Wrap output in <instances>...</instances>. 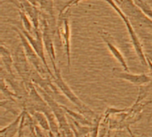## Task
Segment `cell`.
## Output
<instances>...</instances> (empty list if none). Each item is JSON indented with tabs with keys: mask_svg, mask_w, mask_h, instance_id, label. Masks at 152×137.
Segmentation results:
<instances>
[{
	"mask_svg": "<svg viewBox=\"0 0 152 137\" xmlns=\"http://www.w3.org/2000/svg\"><path fill=\"white\" fill-rule=\"evenodd\" d=\"M53 74H54V78H53L54 83L56 84V86L59 87V89L61 90V92L62 93V95L69 101L71 102L76 108L78 110L79 112H81L82 114H86L89 115L93 118H95L97 116V114L90 109V107H88L86 103H84L77 95L76 94L73 92V90L69 87V86L65 82V80L63 79L61 70L59 68H54L53 69Z\"/></svg>",
	"mask_w": 152,
	"mask_h": 137,
	"instance_id": "cell-1",
	"label": "cell"
},
{
	"mask_svg": "<svg viewBox=\"0 0 152 137\" xmlns=\"http://www.w3.org/2000/svg\"><path fill=\"white\" fill-rule=\"evenodd\" d=\"M38 89H39L42 96L44 97V99L46 101V103L52 109V111L57 119L61 136H75L74 133L71 129L70 124L69 123V120L67 119V113H66L63 106L61 105L58 102H56L54 97H53L47 92H45V90H43L42 88H39V87H38Z\"/></svg>",
	"mask_w": 152,
	"mask_h": 137,
	"instance_id": "cell-2",
	"label": "cell"
},
{
	"mask_svg": "<svg viewBox=\"0 0 152 137\" xmlns=\"http://www.w3.org/2000/svg\"><path fill=\"white\" fill-rule=\"evenodd\" d=\"M118 13V15L121 17V19L124 21L125 22V25L126 27V29L129 33V36L131 37V41H132V44H133V46L134 48V51L141 62V63L144 66H148V61H147V56L145 55L144 53V50H143V45L140 40V38L138 37L132 23H131V21L130 19L128 18V16L126 15V13L121 10V8L117 4V3L115 2V0H105Z\"/></svg>",
	"mask_w": 152,
	"mask_h": 137,
	"instance_id": "cell-3",
	"label": "cell"
},
{
	"mask_svg": "<svg viewBox=\"0 0 152 137\" xmlns=\"http://www.w3.org/2000/svg\"><path fill=\"white\" fill-rule=\"evenodd\" d=\"M69 13H70V10L69 8L64 12L60 13L58 24H57V33L61 41L63 44L66 55H67L69 72L70 71V67H71V54H70L71 31H70V25H69Z\"/></svg>",
	"mask_w": 152,
	"mask_h": 137,
	"instance_id": "cell-4",
	"label": "cell"
},
{
	"mask_svg": "<svg viewBox=\"0 0 152 137\" xmlns=\"http://www.w3.org/2000/svg\"><path fill=\"white\" fill-rule=\"evenodd\" d=\"M115 2L128 18L137 21L141 26L152 30V19L140 9L134 0H115Z\"/></svg>",
	"mask_w": 152,
	"mask_h": 137,
	"instance_id": "cell-5",
	"label": "cell"
},
{
	"mask_svg": "<svg viewBox=\"0 0 152 137\" xmlns=\"http://www.w3.org/2000/svg\"><path fill=\"white\" fill-rule=\"evenodd\" d=\"M22 45L20 44L15 50L14 54H13V67L19 76L21 78L22 82L24 83L26 88L29 86L31 83V71L32 70L30 69V66L28 64V60L25 54L23 47H21Z\"/></svg>",
	"mask_w": 152,
	"mask_h": 137,
	"instance_id": "cell-6",
	"label": "cell"
},
{
	"mask_svg": "<svg viewBox=\"0 0 152 137\" xmlns=\"http://www.w3.org/2000/svg\"><path fill=\"white\" fill-rule=\"evenodd\" d=\"M12 29H13V30H15L17 32L19 37H20V44L22 45V47L24 49L25 54H26L29 63L33 66V68L35 70H37L42 75L48 73V70L45 68L43 61L38 56V54L37 53V52L35 51V49L33 48V46L31 45V44L26 37V36L23 34V32L20 29H19V28L14 27V26L12 27Z\"/></svg>",
	"mask_w": 152,
	"mask_h": 137,
	"instance_id": "cell-7",
	"label": "cell"
},
{
	"mask_svg": "<svg viewBox=\"0 0 152 137\" xmlns=\"http://www.w3.org/2000/svg\"><path fill=\"white\" fill-rule=\"evenodd\" d=\"M20 30L23 32V34L26 36V37L28 38V40L29 41V43L31 44V45L33 46V48L35 49V51L37 52V53L38 54V56L41 58V60L43 61L45 68L48 70V74L50 75L51 78H54V74L51 71L47 62H46V58H45V45H44V42H43V36H42V30H40L39 29H34V36L35 37L32 36V34H30L29 32H28L26 29H24L23 28L20 29Z\"/></svg>",
	"mask_w": 152,
	"mask_h": 137,
	"instance_id": "cell-8",
	"label": "cell"
},
{
	"mask_svg": "<svg viewBox=\"0 0 152 137\" xmlns=\"http://www.w3.org/2000/svg\"><path fill=\"white\" fill-rule=\"evenodd\" d=\"M54 31H53L52 28L48 24V21L45 19V16L42 18V36H43V42L45 45V52L47 53L51 63L53 64V68H56V54H55V49L53 45V35Z\"/></svg>",
	"mask_w": 152,
	"mask_h": 137,
	"instance_id": "cell-9",
	"label": "cell"
},
{
	"mask_svg": "<svg viewBox=\"0 0 152 137\" xmlns=\"http://www.w3.org/2000/svg\"><path fill=\"white\" fill-rule=\"evenodd\" d=\"M113 71V76L118 78H121L124 80H126L130 83H132L133 85L141 86H144L148 83H151L152 80L151 76H149L145 73L142 74H132L129 73V71H120L119 69L115 68L112 70Z\"/></svg>",
	"mask_w": 152,
	"mask_h": 137,
	"instance_id": "cell-10",
	"label": "cell"
},
{
	"mask_svg": "<svg viewBox=\"0 0 152 137\" xmlns=\"http://www.w3.org/2000/svg\"><path fill=\"white\" fill-rule=\"evenodd\" d=\"M100 34H101L102 38L103 39V41H104L105 44L107 45V46H108L110 52L111 54L113 55V57L121 64V66L123 67L124 70L129 71L128 65H127V63H126V59H125L123 53H122L120 52V50L115 45V44L113 43V39H112V37H110V35L109 33H107L106 31H104V30H102V31L100 32Z\"/></svg>",
	"mask_w": 152,
	"mask_h": 137,
	"instance_id": "cell-11",
	"label": "cell"
},
{
	"mask_svg": "<svg viewBox=\"0 0 152 137\" xmlns=\"http://www.w3.org/2000/svg\"><path fill=\"white\" fill-rule=\"evenodd\" d=\"M19 3L13 2L20 9H22L30 18L34 29H39L40 21V11L37 5L33 4L29 0H18Z\"/></svg>",
	"mask_w": 152,
	"mask_h": 137,
	"instance_id": "cell-12",
	"label": "cell"
},
{
	"mask_svg": "<svg viewBox=\"0 0 152 137\" xmlns=\"http://www.w3.org/2000/svg\"><path fill=\"white\" fill-rule=\"evenodd\" d=\"M0 52H1V60L5 68L6 72L10 75H14L13 74V58L12 57L10 51L4 45V44H2L0 47Z\"/></svg>",
	"mask_w": 152,
	"mask_h": 137,
	"instance_id": "cell-13",
	"label": "cell"
},
{
	"mask_svg": "<svg viewBox=\"0 0 152 137\" xmlns=\"http://www.w3.org/2000/svg\"><path fill=\"white\" fill-rule=\"evenodd\" d=\"M21 118H22V111L19 114V116L16 118L15 120H13L7 127H3L0 130V136H17L18 131H19V128H20V124Z\"/></svg>",
	"mask_w": 152,
	"mask_h": 137,
	"instance_id": "cell-14",
	"label": "cell"
},
{
	"mask_svg": "<svg viewBox=\"0 0 152 137\" xmlns=\"http://www.w3.org/2000/svg\"><path fill=\"white\" fill-rule=\"evenodd\" d=\"M32 117L34 119V120L46 132L49 133V136H54L53 133L51 131V126L49 123V120L47 119V117L45 116V114L42 111H35L32 114Z\"/></svg>",
	"mask_w": 152,
	"mask_h": 137,
	"instance_id": "cell-15",
	"label": "cell"
},
{
	"mask_svg": "<svg viewBox=\"0 0 152 137\" xmlns=\"http://www.w3.org/2000/svg\"><path fill=\"white\" fill-rule=\"evenodd\" d=\"M38 6L42 12L46 13L50 16V21H52V23L55 25L56 19L54 14V5L53 0H38Z\"/></svg>",
	"mask_w": 152,
	"mask_h": 137,
	"instance_id": "cell-16",
	"label": "cell"
},
{
	"mask_svg": "<svg viewBox=\"0 0 152 137\" xmlns=\"http://www.w3.org/2000/svg\"><path fill=\"white\" fill-rule=\"evenodd\" d=\"M62 106H63L67 115L69 116L72 119V120L77 121V122H78V123H80L82 125H85V126H90V127L93 126V122H91L88 119L84 117V114H82L81 112L77 113V112H75V111H71L70 109H69L68 107H66L64 105H62Z\"/></svg>",
	"mask_w": 152,
	"mask_h": 137,
	"instance_id": "cell-17",
	"label": "cell"
},
{
	"mask_svg": "<svg viewBox=\"0 0 152 137\" xmlns=\"http://www.w3.org/2000/svg\"><path fill=\"white\" fill-rule=\"evenodd\" d=\"M19 15L20 17V20L22 22V28L24 29H26L28 32H29L30 34H32L34 32V26H33V23H32L30 18L28 17V15L22 9L19 10Z\"/></svg>",
	"mask_w": 152,
	"mask_h": 137,
	"instance_id": "cell-18",
	"label": "cell"
},
{
	"mask_svg": "<svg viewBox=\"0 0 152 137\" xmlns=\"http://www.w3.org/2000/svg\"><path fill=\"white\" fill-rule=\"evenodd\" d=\"M1 93H2V96L5 97L6 99L12 100L13 98H18V96L15 93L9 90V88L7 86V82H5V79L4 77L1 78Z\"/></svg>",
	"mask_w": 152,
	"mask_h": 137,
	"instance_id": "cell-19",
	"label": "cell"
},
{
	"mask_svg": "<svg viewBox=\"0 0 152 137\" xmlns=\"http://www.w3.org/2000/svg\"><path fill=\"white\" fill-rule=\"evenodd\" d=\"M77 0H69L67 3H66V4L63 6V8L61 10V12H60V13H61V12H64L68 8H69V7H71V5H73L74 4H75V2H76Z\"/></svg>",
	"mask_w": 152,
	"mask_h": 137,
	"instance_id": "cell-20",
	"label": "cell"
},
{
	"mask_svg": "<svg viewBox=\"0 0 152 137\" xmlns=\"http://www.w3.org/2000/svg\"><path fill=\"white\" fill-rule=\"evenodd\" d=\"M151 61H152V60H151Z\"/></svg>",
	"mask_w": 152,
	"mask_h": 137,
	"instance_id": "cell-21",
	"label": "cell"
}]
</instances>
